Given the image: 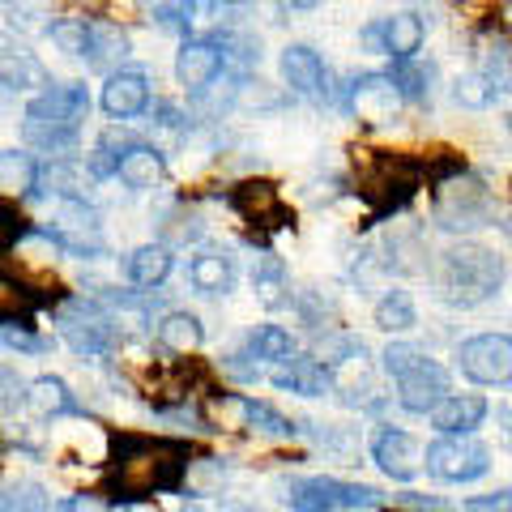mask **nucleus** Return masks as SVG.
Returning a JSON list of instances; mask_svg holds the SVG:
<instances>
[{"mask_svg": "<svg viewBox=\"0 0 512 512\" xmlns=\"http://www.w3.org/2000/svg\"><path fill=\"white\" fill-rule=\"evenodd\" d=\"M43 35L52 39L56 52L82 60L86 56V18H52L43 26Z\"/></svg>", "mask_w": 512, "mask_h": 512, "instance_id": "41", "label": "nucleus"}, {"mask_svg": "<svg viewBox=\"0 0 512 512\" xmlns=\"http://www.w3.org/2000/svg\"><path fill=\"white\" fill-rule=\"evenodd\" d=\"M214 43H218V52H222V60L227 64H235L239 73H252L256 64H261V43H256L248 30H239V26H218L214 35H210Z\"/></svg>", "mask_w": 512, "mask_h": 512, "instance_id": "32", "label": "nucleus"}, {"mask_svg": "<svg viewBox=\"0 0 512 512\" xmlns=\"http://www.w3.org/2000/svg\"><path fill=\"white\" fill-rule=\"evenodd\" d=\"M376 325L384 333H410L414 325H419V312H414V299L410 291H402V286H393V291H384L376 299Z\"/></svg>", "mask_w": 512, "mask_h": 512, "instance_id": "33", "label": "nucleus"}, {"mask_svg": "<svg viewBox=\"0 0 512 512\" xmlns=\"http://www.w3.org/2000/svg\"><path fill=\"white\" fill-rule=\"evenodd\" d=\"M282 5H291V9H316L320 0H282Z\"/></svg>", "mask_w": 512, "mask_h": 512, "instance_id": "50", "label": "nucleus"}, {"mask_svg": "<svg viewBox=\"0 0 512 512\" xmlns=\"http://www.w3.org/2000/svg\"><path fill=\"white\" fill-rule=\"evenodd\" d=\"M448 389H453V380H448V367H440L436 359H419L410 367V372L397 376V406L410 410V414H431L436 410Z\"/></svg>", "mask_w": 512, "mask_h": 512, "instance_id": "13", "label": "nucleus"}, {"mask_svg": "<svg viewBox=\"0 0 512 512\" xmlns=\"http://www.w3.org/2000/svg\"><path fill=\"white\" fill-rule=\"evenodd\" d=\"M26 410L35 414V419H86V406L77 402V393L69 389V380L64 376H35L26 384Z\"/></svg>", "mask_w": 512, "mask_h": 512, "instance_id": "21", "label": "nucleus"}, {"mask_svg": "<svg viewBox=\"0 0 512 512\" xmlns=\"http://www.w3.org/2000/svg\"><path fill=\"white\" fill-rule=\"evenodd\" d=\"M248 355L252 359H286V355H295V338L286 333L282 325H256L248 333Z\"/></svg>", "mask_w": 512, "mask_h": 512, "instance_id": "40", "label": "nucleus"}, {"mask_svg": "<svg viewBox=\"0 0 512 512\" xmlns=\"http://www.w3.org/2000/svg\"><path fill=\"white\" fill-rule=\"evenodd\" d=\"M52 491L35 478H18V483L0 487V512H52Z\"/></svg>", "mask_w": 512, "mask_h": 512, "instance_id": "35", "label": "nucleus"}, {"mask_svg": "<svg viewBox=\"0 0 512 512\" xmlns=\"http://www.w3.org/2000/svg\"><path fill=\"white\" fill-rule=\"evenodd\" d=\"M133 52V39L120 22H107V18H86V69L94 73H116L120 64Z\"/></svg>", "mask_w": 512, "mask_h": 512, "instance_id": "20", "label": "nucleus"}, {"mask_svg": "<svg viewBox=\"0 0 512 512\" xmlns=\"http://www.w3.org/2000/svg\"><path fill=\"white\" fill-rule=\"evenodd\" d=\"M423 466L440 478V483H474L491 470V448L474 436H440L427 444Z\"/></svg>", "mask_w": 512, "mask_h": 512, "instance_id": "8", "label": "nucleus"}, {"mask_svg": "<svg viewBox=\"0 0 512 512\" xmlns=\"http://www.w3.org/2000/svg\"><path fill=\"white\" fill-rule=\"evenodd\" d=\"M453 99L461 103V107H470V111H483V107H491L495 103V90L483 82V73H461L457 82H453Z\"/></svg>", "mask_w": 512, "mask_h": 512, "instance_id": "43", "label": "nucleus"}, {"mask_svg": "<svg viewBox=\"0 0 512 512\" xmlns=\"http://www.w3.org/2000/svg\"><path fill=\"white\" fill-rule=\"evenodd\" d=\"M252 291L261 295V303H282V291H286V265H282V256L274 252H265V256H256V265H252Z\"/></svg>", "mask_w": 512, "mask_h": 512, "instance_id": "39", "label": "nucleus"}, {"mask_svg": "<svg viewBox=\"0 0 512 512\" xmlns=\"http://www.w3.org/2000/svg\"><path fill=\"white\" fill-rule=\"evenodd\" d=\"M111 504H150L154 495L180 491L188 470V444L167 436H111Z\"/></svg>", "mask_w": 512, "mask_h": 512, "instance_id": "1", "label": "nucleus"}, {"mask_svg": "<svg viewBox=\"0 0 512 512\" xmlns=\"http://www.w3.org/2000/svg\"><path fill=\"white\" fill-rule=\"evenodd\" d=\"M116 180L124 188H133V192H150L167 180V154L150 146V141H137V137H128L120 154H116Z\"/></svg>", "mask_w": 512, "mask_h": 512, "instance_id": "16", "label": "nucleus"}, {"mask_svg": "<svg viewBox=\"0 0 512 512\" xmlns=\"http://www.w3.org/2000/svg\"><path fill=\"white\" fill-rule=\"evenodd\" d=\"M282 500L295 512H333V508H376L380 491L367 483H346V478H329V474H308V478H291L282 487Z\"/></svg>", "mask_w": 512, "mask_h": 512, "instance_id": "6", "label": "nucleus"}, {"mask_svg": "<svg viewBox=\"0 0 512 512\" xmlns=\"http://www.w3.org/2000/svg\"><path fill=\"white\" fill-rule=\"evenodd\" d=\"M436 227L440 231H478L495 227V197L478 175H457L436 192Z\"/></svg>", "mask_w": 512, "mask_h": 512, "instance_id": "7", "label": "nucleus"}, {"mask_svg": "<svg viewBox=\"0 0 512 512\" xmlns=\"http://www.w3.org/2000/svg\"><path fill=\"white\" fill-rule=\"evenodd\" d=\"M150 103H154V77L146 64H120L116 73H107L99 90V107L107 120H137L146 116Z\"/></svg>", "mask_w": 512, "mask_h": 512, "instance_id": "9", "label": "nucleus"}, {"mask_svg": "<svg viewBox=\"0 0 512 512\" xmlns=\"http://www.w3.org/2000/svg\"><path fill=\"white\" fill-rule=\"evenodd\" d=\"M82 5H103V0H82Z\"/></svg>", "mask_w": 512, "mask_h": 512, "instance_id": "51", "label": "nucleus"}, {"mask_svg": "<svg viewBox=\"0 0 512 512\" xmlns=\"http://www.w3.org/2000/svg\"><path fill=\"white\" fill-rule=\"evenodd\" d=\"M436 286L448 308H478L504 286V261L487 244H453L436 261Z\"/></svg>", "mask_w": 512, "mask_h": 512, "instance_id": "3", "label": "nucleus"}, {"mask_svg": "<svg viewBox=\"0 0 512 512\" xmlns=\"http://www.w3.org/2000/svg\"><path fill=\"white\" fill-rule=\"evenodd\" d=\"M52 512H116V504L107 500V491H77L69 500L52 504Z\"/></svg>", "mask_w": 512, "mask_h": 512, "instance_id": "47", "label": "nucleus"}, {"mask_svg": "<svg viewBox=\"0 0 512 512\" xmlns=\"http://www.w3.org/2000/svg\"><path fill=\"white\" fill-rule=\"evenodd\" d=\"M218 512H265V508H256V504H244V500H222Z\"/></svg>", "mask_w": 512, "mask_h": 512, "instance_id": "49", "label": "nucleus"}, {"mask_svg": "<svg viewBox=\"0 0 512 512\" xmlns=\"http://www.w3.org/2000/svg\"><path fill=\"white\" fill-rule=\"evenodd\" d=\"M419 359H427V350L423 346H414V342H389V350H384V372H389L393 380L410 372Z\"/></svg>", "mask_w": 512, "mask_h": 512, "instance_id": "46", "label": "nucleus"}, {"mask_svg": "<svg viewBox=\"0 0 512 512\" xmlns=\"http://www.w3.org/2000/svg\"><path fill=\"white\" fill-rule=\"evenodd\" d=\"M52 325L60 333V342L69 346L77 359H111L124 346L120 320L103 299L56 295L52 299Z\"/></svg>", "mask_w": 512, "mask_h": 512, "instance_id": "4", "label": "nucleus"}, {"mask_svg": "<svg viewBox=\"0 0 512 512\" xmlns=\"http://www.w3.org/2000/svg\"><path fill=\"white\" fill-rule=\"evenodd\" d=\"M278 64H282V82L295 94H303V99H325L329 94V69L308 43H291Z\"/></svg>", "mask_w": 512, "mask_h": 512, "instance_id": "22", "label": "nucleus"}, {"mask_svg": "<svg viewBox=\"0 0 512 512\" xmlns=\"http://www.w3.org/2000/svg\"><path fill=\"white\" fill-rule=\"evenodd\" d=\"M52 86L47 64L30 52V43L18 39L13 30H0V90L22 94V90H43Z\"/></svg>", "mask_w": 512, "mask_h": 512, "instance_id": "12", "label": "nucleus"}, {"mask_svg": "<svg viewBox=\"0 0 512 512\" xmlns=\"http://www.w3.org/2000/svg\"><path fill=\"white\" fill-rule=\"evenodd\" d=\"M269 384L282 393H295V397H325L333 389V372L316 355H286L274 363Z\"/></svg>", "mask_w": 512, "mask_h": 512, "instance_id": "19", "label": "nucleus"}, {"mask_svg": "<svg viewBox=\"0 0 512 512\" xmlns=\"http://www.w3.org/2000/svg\"><path fill=\"white\" fill-rule=\"evenodd\" d=\"M35 175H39V154L35 150H0V197L9 201H26L30 188H35Z\"/></svg>", "mask_w": 512, "mask_h": 512, "instance_id": "28", "label": "nucleus"}, {"mask_svg": "<svg viewBox=\"0 0 512 512\" xmlns=\"http://www.w3.org/2000/svg\"><path fill=\"white\" fill-rule=\"evenodd\" d=\"M188 282H192V291H201V295H227L235 286V261L218 248H201L188 261Z\"/></svg>", "mask_w": 512, "mask_h": 512, "instance_id": "27", "label": "nucleus"}, {"mask_svg": "<svg viewBox=\"0 0 512 512\" xmlns=\"http://www.w3.org/2000/svg\"><path fill=\"white\" fill-rule=\"evenodd\" d=\"M423 39H427V26L419 13H393V18L380 22V52L393 60H414L423 52Z\"/></svg>", "mask_w": 512, "mask_h": 512, "instance_id": "26", "label": "nucleus"}, {"mask_svg": "<svg viewBox=\"0 0 512 512\" xmlns=\"http://www.w3.org/2000/svg\"><path fill=\"white\" fill-rule=\"evenodd\" d=\"M461 512H512V487L491 491V495H474L461 504Z\"/></svg>", "mask_w": 512, "mask_h": 512, "instance_id": "48", "label": "nucleus"}, {"mask_svg": "<svg viewBox=\"0 0 512 512\" xmlns=\"http://www.w3.org/2000/svg\"><path fill=\"white\" fill-rule=\"evenodd\" d=\"M43 235L52 239V248L60 256H77V261H94L107 256V235H103V218L86 197H64L56 201L52 227H43Z\"/></svg>", "mask_w": 512, "mask_h": 512, "instance_id": "5", "label": "nucleus"}, {"mask_svg": "<svg viewBox=\"0 0 512 512\" xmlns=\"http://www.w3.org/2000/svg\"><path fill=\"white\" fill-rule=\"evenodd\" d=\"M222 69H227V60H222L214 39H192L188 35L180 43V52H175V77H180V86L188 94H205L222 77Z\"/></svg>", "mask_w": 512, "mask_h": 512, "instance_id": "15", "label": "nucleus"}, {"mask_svg": "<svg viewBox=\"0 0 512 512\" xmlns=\"http://www.w3.org/2000/svg\"><path fill=\"white\" fill-rule=\"evenodd\" d=\"M175 269V252L163 244V239H154V244H141L124 256V278L137 286V291H158Z\"/></svg>", "mask_w": 512, "mask_h": 512, "instance_id": "24", "label": "nucleus"}, {"mask_svg": "<svg viewBox=\"0 0 512 512\" xmlns=\"http://www.w3.org/2000/svg\"><path fill=\"white\" fill-rule=\"evenodd\" d=\"M5 13H9V30L13 35H26V30H43L52 22V0H5Z\"/></svg>", "mask_w": 512, "mask_h": 512, "instance_id": "42", "label": "nucleus"}, {"mask_svg": "<svg viewBox=\"0 0 512 512\" xmlns=\"http://www.w3.org/2000/svg\"><path fill=\"white\" fill-rule=\"evenodd\" d=\"M248 427H252V431H265V436H295V431H299L291 419H286V414H278L269 402H252Z\"/></svg>", "mask_w": 512, "mask_h": 512, "instance_id": "44", "label": "nucleus"}, {"mask_svg": "<svg viewBox=\"0 0 512 512\" xmlns=\"http://www.w3.org/2000/svg\"><path fill=\"white\" fill-rule=\"evenodd\" d=\"M397 103H402V94L393 90L389 73H359V77H350V86H346V111L367 124L393 120Z\"/></svg>", "mask_w": 512, "mask_h": 512, "instance_id": "14", "label": "nucleus"}, {"mask_svg": "<svg viewBox=\"0 0 512 512\" xmlns=\"http://www.w3.org/2000/svg\"><path fill=\"white\" fill-rule=\"evenodd\" d=\"M90 90L82 82H52L30 94L22 107V141L26 150H39L43 158L52 154H77L82 128L90 120Z\"/></svg>", "mask_w": 512, "mask_h": 512, "instance_id": "2", "label": "nucleus"}, {"mask_svg": "<svg viewBox=\"0 0 512 512\" xmlns=\"http://www.w3.org/2000/svg\"><path fill=\"white\" fill-rule=\"evenodd\" d=\"M0 346L18 359H43L56 350V338L39 333L35 320H13V325H0Z\"/></svg>", "mask_w": 512, "mask_h": 512, "instance_id": "31", "label": "nucleus"}, {"mask_svg": "<svg viewBox=\"0 0 512 512\" xmlns=\"http://www.w3.org/2000/svg\"><path fill=\"white\" fill-rule=\"evenodd\" d=\"M248 410H252V397L218 389V393L205 397V431H244Z\"/></svg>", "mask_w": 512, "mask_h": 512, "instance_id": "30", "label": "nucleus"}, {"mask_svg": "<svg viewBox=\"0 0 512 512\" xmlns=\"http://www.w3.org/2000/svg\"><path fill=\"white\" fill-rule=\"evenodd\" d=\"M180 512H192V508H180Z\"/></svg>", "mask_w": 512, "mask_h": 512, "instance_id": "52", "label": "nucleus"}, {"mask_svg": "<svg viewBox=\"0 0 512 512\" xmlns=\"http://www.w3.org/2000/svg\"><path fill=\"white\" fill-rule=\"evenodd\" d=\"M478 73H483V82L495 90V99H500V94H512V43L491 39L483 47V60H478Z\"/></svg>", "mask_w": 512, "mask_h": 512, "instance_id": "36", "label": "nucleus"}, {"mask_svg": "<svg viewBox=\"0 0 512 512\" xmlns=\"http://www.w3.org/2000/svg\"><path fill=\"white\" fill-rule=\"evenodd\" d=\"M359 184L380 210H397V205H406L414 197V188H419V167H414L410 158L380 154V158H372V167L359 175Z\"/></svg>", "mask_w": 512, "mask_h": 512, "instance_id": "11", "label": "nucleus"}, {"mask_svg": "<svg viewBox=\"0 0 512 512\" xmlns=\"http://www.w3.org/2000/svg\"><path fill=\"white\" fill-rule=\"evenodd\" d=\"M141 9H146L150 22H158L163 30H171V35H184V39H188L192 22H197L201 0H141Z\"/></svg>", "mask_w": 512, "mask_h": 512, "instance_id": "34", "label": "nucleus"}, {"mask_svg": "<svg viewBox=\"0 0 512 512\" xmlns=\"http://www.w3.org/2000/svg\"><path fill=\"white\" fill-rule=\"evenodd\" d=\"M487 397L478 393H448L444 402L431 410V427L440 431V436H474L478 427L487 419Z\"/></svg>", "mask_w": 512, "mask_h": 512, "instance_id": "23", "label": "nucleus"}, {"mask_svg": "<svg viewBox=\"0 0 512 512\" xmlns=\"http://www.w3.org/2000/svg\"><path fill=\"white\" fill-rule=\"evenodd\" d=\"M461 376L474 384H512V338L508 333H478L457 346Z\"/></svg>", "mask_w": 512, "mask_h": 512, "instance_id": "10", "label": "nucleus"}, {"mask_svg": "<svg viewBox=\"0 0 512 512\" xmlns=\"http://www.w3.org/2000/svg\"><path fill=\"white\" fill-rule=\"evenodd\" d=\"M26 384L18 367H0V419H9V414H18L26 406Z\"/></svg>", "mask_w": 512, "mask_h": 512, "instance_id": "45", "label": "nucleus"}, {"mask_svg": "<svg viewBox=\"0 0 512 512\" xmlns=\"http://www.w3.org/2000/svg\"><path fill=\"white\" fill-rule=\"evenodd\" d=\"M389 82L397 94H402V103H427L431 99V69L419 60H393Z\"/></svg>", "mask_w": 512, "mask_h": 512, "instance_id": "37", "label": "nucleus"}, {"mask_svg": "<svg viewBox=\"0 0 512 512\" xmlns=\"http://www.w3.org/2000/svg\"><path fill=\"white\" fill-rule=\"evenodd\" d=\"M227 201H231V210L252 222V227H274L282 231L286 222H291V214H286V205L278 197V188L274 184H265V180H248V184H235L227 192Z\"/></svg>", "mask_w": 512, "mask_h": 512, "instance_id": "18", "label": "nucleus"}, {"mask_svg": "<svg viewBox=\"0 0 512 512\" xmlns=\"http://www.w3.org/2000/svg\"><path fill=\"white\" fill-rule=\"evenodd\" d=\"M154 338H158V346L167 350V355H175V359H188V355H197L201 350V342H205V325L192 312H184V308H171V312H163L154 320Z\"/></svg>", "mask_w": 512, "mask_h": 512, "instance_id": "25", "label": "nucleus"}, {"mask_svg": "<svg viewBox=\"0 0 512 512\" xmlns=\"http://www.w3.org/2000/svg\"><path fill=\"white\" fill-rule=\"evenodd\" d=\"M372 461L393 478V483H410V478H419V470H423V448L410 431L384 427L372 440Z\"/></svg>", "mask_w": 512, "mask_h": 512, "instance_id": "17", "label": "nucleus"}, {"mask_svg": "<svg viewBox=\"0 0 512 512\" xmlns=\"http://www.w3.org/2000/svg\"><path fill=\"white\" fill-rule=\"evenodd\" d=\"M222 478H227V461H218V457H197V461H192L188 457L180 491L192 495V500H205V495H214L222 487Z\"/></svg>", "mask_w": 512, "mask_h": 512, "instance_id": "38", "label": "nucleus"}, {"mask_svg": "<svg viewBox=\"0 0 512 512\" xmlns=\"http://www.w3.org/2000/svg\"><path fill=\"white\" fill-rule=\"evenodd\" d=\"M39 308H52V299L39 295L26 278L0 274V325H13V320H35Z\"/></svg>", "mask_w": 512, "mask_h": 512, "instance_id": "29", "label": "nucleus"}]
</instances>
